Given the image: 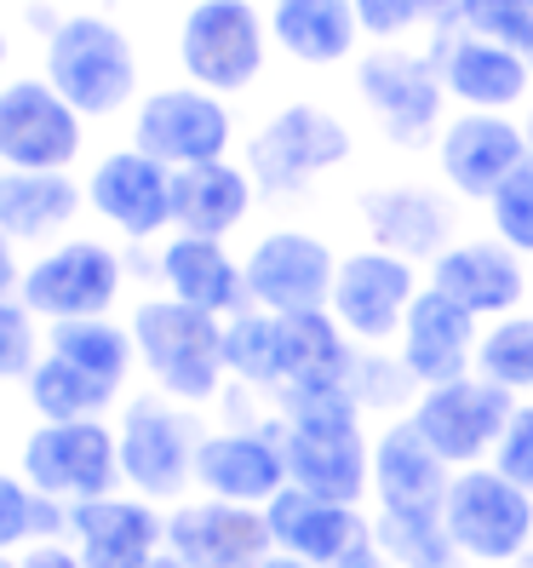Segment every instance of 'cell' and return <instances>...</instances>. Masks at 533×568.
<instances>
[{"label":"cell","mask_w":533,"mask_h":568,"mask_svg":"<svg viewBox=\"0 0 533 568\" xmlns=\"http://www.w3.org/2000/svg\"><path fill=\"white\" fill-rule=\"evenodd\" d=\"M281 419L276 437L287 454V483L339 499V506H361L373 494V443L361 430V408L350 385L327 390H276Z\"/></svg>","instance_id":"cell-1"},{"label":"cell","mask_w":533,"mask_h":568,"mask_svg":"<svg viewBox=\"0 0 533 568\" xmlns=\"http://www.w3.org/2000/svg\"><path fill=\"white\" fill-rule=\"evenodd\" d=\"M132 339H139V367L161 396H173L184 408H207L218 403V390L229 379L224 367V316H207L184 305V298L161 293L139 298L132 311Z\"/></svg>","instance_id":"cell-2"},{"label":"cell","mask_w":533,"mask_h":568,"mask_svg":"<svg viewBox=\"0 0 533 568\" xmlns=\"http://www.w3.org/2000/svg\"><path fill=\"white\" fill-rule=\"evenodd\" d=\"M41 75L70 98L86 121H110L139 104V47L104 12H70L47 29Z\"/></svg>","instance_id":"cell-3"},{"label":"cell","mask_w":533,"mask_h":568,"mask_svg":"<svg viewBox=\"0 0 533 568\" xmlns=\"http://www.w3.org/2000/svg\"><path fill=\"white\" fill-rule=\"evenodd\" d=\"M270 18L253 0H189L184 18H178V70L184 81L207 87L218 98H236L253 92L264 63H270Z\"/></svg>","instance_id":"cell-4"},{"label":"cell","mask_w":533,"mask_h":568,"mask_svg":"<svg viewBox=\"0 0 533 568\" xmlns=\"http://www.w3.org/2000/svg\"><path fill=\"white\" fill-rule=\"evenodd\" d=\"M356 98L396 150H424L448 126V87L437 75V58L402 47H368L356 58Z\"/></svg>","instance_id":"cell-5"},{"label":"cell","mask_w":533,"mask_h":568,"mask_svg":"<svg viewBox=\"0 0 533 568\" xmlns=\"http://www.w3.org/2000/svg\"><path fill=\"white\" fill-rule=\"evenodd\" d=\"M115 437H121V477L139 499H184V488H195V454H202V419L195 408L173 403V396H132L115 419Z\"/></svg>","instance_id":"cell-6"},{"label":"cell","mask_w":533,"mask_h":568,"mask_svg":"<svg viewBox=\"0 0 533 568\" xmlns=\"http://www.w3.org/2000/svg\"><path fill=\"white\" fill-rule=\"evenodd\" d=\"M350 150H356L350 126L327 104L293 98L276 115H264L258 132L247 139V173H253L258 195H305L321 173L345 166Z\"/></svg>","instance_id":"cell-7"},{"label":"cell","mask_w":533,"mask_h":568,"mask_svg":"<svg viewBox=\"0 0 533 568\" xmlns=\"http://www.w3.org/2000/svg\"><path fill=\"white\" fill-rule=\"evenodd\" d=\"M18 471L29 488H41L63 506H81V499H104L121 494V437L110 419H41L23 437Z\"/></svg>","instance_id":"cell-8"},{"label":"cell","mask_w":533,"mask_h":568,"mask_svg":"<svg viewBox=\"0 0 533 568\" xmlns=\"http://www.w3.org/2000/svg\"><path fill=\"white\" fill-rule=\"evenodd\" d=\"M442 523H448L464 562L511 568L533 546V494H522L505 471H493V465H464L448 483Z\"/></svg>","instance_id":"cell-9"},{"label":"cell","mask_w":533,"mask_h":568,"mask_svg":"<svg viewBox=\"0 0 533 568\" xmlns=\"http://www.w3.org/2000/svg\"><path fill=\"white\" fill-rule=\"evenodd\" d=\"M86 150V115L47 75L0 81V166L70 173Z\"/></svg>","instance_id":"cell-10"},{"label":"cell","mask_w":533,"mask_h":568,"mask_svg":"<svg viewBox=\"0 0 533 568\" xmlns=\"http://www.w3.org/2000/svg\"><path fill=\"white\" fill-rule=\"evenodd\" d=\"M132 144L144 155H155L161 166H202V161H224L236 144V115L229 98L178 81V87H155L139 98L132 110Z\"/></svg>","instance_id":"cell-11"},{"label":"cell","mask_w":533,"mask_h":568,"mask_svg":"<svg viewBox=\"0 0 533 568\" xmlns=\"http://www.w3.org/2000/svg\"><path fill=\"white\" fill-rule=\"evenodd\" d=\"M516 403L522 396H511L505 385H493L482 374H464V379H448V385H424L419 403L408 408V419H413L419 437L453 465V471H464V465H488L493 459Z\"/></svg>","instance_id":"cell-12"},{"label":"cell","mask_w":533,"mask_h":568,"mask_svg":"<svg viewBox=\"0 0 533 568\" xmlns=\"http://www.w3.org/2000/svg\"><path fill=\"white\" fill-rule=\"evenodd\" d=\"M419 264L385 247H356L339 258V276H332V298L327 311L339 316V327L361 351H385L390 339H402V322L419 298Z\"/></svg>","instance_id":"cell-13"},{"label":"cell","mask_w":533,"mask_h":568,"mask_svg":"<svg viewBox=\"0 0 533 568\" xmlns=\"http://www.w3.org/2000/svg\"><path fill=\"white\" fill-rule=\"evenodd\" d=\"M121 253L110 242L92 236H63L41 258L23 264V287L18 298L41 322H75V316H110L121 298Z\"/></svg>","instance_id":"cell-14"},{"label":"cell","mask_w":533,"mask_h":568,"mask_svg":"<svg viewBox=\"0 0 533 568\" xmlns=\"http://www.w3.org/2000/svg\"><path fill=\"white\" fill-rule=\"evenodd\" d=\"M242 271H247V293H253L258 311H276V316L327 311L332 276H339V253H332L316 230L281 224V230H264L247 247Z\"/></svg>","instance_id":"cell-15"},{"label":"cell","mask_w":533,"mask_h":568,"mask_svg":"<svg viewBox=\"0 0 533 568\" xmlns=\"http://www.w3.org/2000/svg\"><path fill=\"white\" fill-rule=\"evenodd\" d=\"M86 207L121 242H155L173 230V166H161L139 144L98 155L86 173Z\"/></svg>","instance_id":"cell-16"},{"label":"cell","mask_w":533,"mask_h":568,"mask_svg":"<svg viewBox=\"0 0 533 568\" xmlns=\"http://www.w3.org/2000/svg\"><path fill=\"white\" fill-rule=\"evenodd\" d=\"M430 58H437V75L459 110L505 115V110L533 104V58L499 47V41H482L459 23H442L437 41H430Z\"/></svg>","instance_id":"cell-17"},{"label":"cell","mask_w":533,"mask_h":568,"mask_svg":"<svg viewBox=\"0 0 533 568\" xmlns=\"http://www.w3.org/2000/svg\"><path fill=\"white\" fill-rule=\"evenodd\" d=\"M527 161L533 155H527V139H522V121H511V115L459 110V115H448L442 139H437V173L459 202L488 207L493 190Z\"/></svg>","instance_id":"cell-18"},{"label":"cell","mask_w":533,"mask_h":568,"mask_svg":"<svg viewBox=\"0 0 533 568\" xmlns=\"http://www.w3.org/2000/svg\"><path fill=\"white\" fill-rule=\"evenodd\" d=\"M166 551L189 568H258L276 551L264 506H229V499H184L166 511Z\"/></svg>","instance_id":"cell-19"},{"label":"cell","mask_w":533,"mask_h":568,"mask_svg":"<svg viewBox=\"0 0 533 568\" xmlns=\"http://www.w3.org/2000/svg\"><path fill=\"white\" fill-rule=\"evenodd\" d=\"M195 488L229 506H270L287 488V454L276 425H224L202 437L195 454Z\"/></svg>","instance_id":"cell-20"},{"label":"cell","mask_w":533,"mask_h":568,"mask_svg":"<svg viewBox=\"0 0 533 568\" xmlns=\"http://www.w3.org/2000/svg\"><path fill=\"white\" fill-rule=\"evenodd\" d=\"M361 230L368 247L402 253L413 264H437L459 236V213H453V190H430V184H379L361 195Z\"/></svg>","instance_id":"cell-21"},{"label":"cell","mask_w":533,"mask_h":568,"mask_svg":"<svg viewBox=\"0 0 533 568\" xmlns=\"http://www.w3.org/2000/svg\"><path fill=\"white\" fill-rule=\"evenodd\" d=\"M70 546L86 568H144L166 551V517L155 499L139 494H104L70 506Z\"/></svg>","instance_id":"cell-22"},{"label":"cell","mask_w":533,"mask_h":568,"mask_svg":"<svg viewBox=\"0 0 533 568\" xmlns=\"http://www.w3.org/2000/svg\"><path fill=\"white\" fill-rule=\"evenodd\" d=\"M430 287L448 293L453 305H464L476 322H499V316L522 311L527 271H522V253L505 247L499 236H459L430 264Z\"/></svg>","instance_id":"cell-23"},{"label":"cell","mask_w":533,"mask_h":568,"mask_svg":"<svg viewBox=\"0 0 533 568\" xmlns=\"http://www.w3.org/2000/svg\"><path fill=\"white\" fill-rule=\"evenodd\" d=\"M476 339H482L476 316L424 282V293L413 298V311H408V322H402L396 356L408 362V374H413L419 385H448V379L476 374Z\"/></svg>","instance_id":"cell-24"},{"label":"cell","mask_w":533,"mask_h":568,"mask_svg":"<svg viewBox=\"0 0 533 568\" xmlns=\"http://www.w3.org/2000/svg\"><path fill=\"white\" fill-rule=\"evenodd\" d=\"M270 534H276V551H293L316 568H339L361 540H373V523L361 517V506H339V499H321V494H305V488H281L270 506Z\"/></svg>","instance_id":"cell-25"},{"label":"cell","mask_w":533,"mask_h":568,"mask_svg":"<svg viewBox=\"0 0 533 568\" xmlns=\"http://www.w3.org/2000/svg\"><path fill=\"white\" fill-rule=\"evenodd\" d=\"M155 271H161V287L184 298V305L195 311H207V316H242L253 305V293H247V271H242V258L229 253L224 242L213 236H184V230H173V236L161 242L155 253Z\"/></svg>","instance_id":"cell-26"},{"label":"cell","mask_w":533,"mask_h":568,"mask_svg":"<svg viewBox=\"0 0 533 568\" xmlns=\"http://www.w3.org/2000/svg\"><path fill=\"white\" fill-rule=\"evenodd\" d=\"M453 465L430 448L413 419H396L373 437V499L379 511H442Z\"/></svg>","instance_id":"cell-27"},{"label":"cell","mask_w":533,"mask_h":568,"mask_svg":"<svg viewBox=\"0 0 533 568\" xmlns=\"http://www.w3.org/2000/svg\"><path fill=\"white\" fill-rule=\"evenodd\" d=\"M258 202V184L247 166L236 161H202V166H178L173 173V230L184 236H213L224 242L229 230H242Z\"/></svg>","instance_id":"cell-28"},{"label":"cell","mask_w":533,"mask_h":568,"mask_svg":"<svg viewBox=\"0 0 533 568\" xmlns=\"http://www.w3.org/2000/svg\"><path fill=\"white\" fill-rule=\"evenodd\" d=\"M264 18H270V41L305 70H339L368 41L356 23V0H270Z\"/></svg>","instance_id":"cell-29"},{"label":"cell","mask_w":533,"mask_h":568,"mask_svg":"<svg viewBox=\"0 0 533 568\" xmlns=\"http://www.w3.org/2000/svg\"><path fill=\"white\" fill-rule=\"evenodd\" d=\"M86 207V184L70 173H23V166H0V230L18 247L58 242Z\"/></svg>","instance_id":"cell-30"},{"label":"cell","mask_w":533,"mask_h":568,"mask_svg":"<svg viewBox=\"0 0 533 568\" xmlns=\"http://www.w3.org/2000/svg\"><path fill=\"white\" fill-rule=\"evenodd\" d=\"M361 345L339 327L332 311H293L281 316V390H327L350 385Z\"/></svg>","instance_id":"cell-31"},{"label":"cell","mask_w":533,"mask_h":568,"mask_svg":"<svg viewBox=\"0 0 533 568\" xmlns=\"http://www.w3.org/2000/svg\"><path fill=\"white\" fill-rule=\"evenodd\" d=\"M47 351L86 367L92 379L126 390L132 367H139V339L115 316H75V322H47Z\"/></svg>","instance_id":"cell-32"},{"label":"cell","mask_w":533,"mask_h":568,"mask_svg":"<svg viewBox=\"0 0 533 568\" xmlns=\"http://www.w3.org/2000/svg\"><path fill=\"white\" fill-rule=\"evenodd\" d=\"M23 396H29V408H35V419H104L115 408V385L104 379H92L86 367L75 362H63V356H41V367L23 379Z\"/></svg>","instance_id":"cell-33"},{"label":"cell","mask_w":533,"mask_h":568,"mask_svg":"<svg viewBox=\"0 0 533 568\" xmlns=\"http://www.w3.org/2000/svg\"><path fill=\"white\" fill-rule=\"evenodd\" d=\"M224 367L242 390H281V316L247 305L224 322Z\"/></svg>","instance_id":"cell-34"},{"label":"cell","mask_w":533,"mask_h":568,"mask_svg":"<svg viewBox=\"0 0 533 568\" xmlns=\"http://www.w3.org/2000/svg\"><path fill=\"white\" fill-rule=\"evenodd\" d=\"M373 540L396 568H459V546L442 523V511H379L373 517Z\"/></svg>","instance_id":"cell-35"},{"label":"cell","mask_w":533,"mask_h":568,"mask_svg":"<svg viewBox=\"0 0 533 568\" xmlns=\"http://www.w3.org/2000/svg\"><path fill=\"white\" fill-rule=\"evenodd\" d=\"M70 534V506L41 488H29L23 477L0 471V551L35 546V540H63Z\"/></svg>","instance_id":"cell-36"},{"label":"cell","mask_w":533,"mask_h":568,"mask_svg":"<svg viewBox=\"0 0 533 568\" xmlns=\"http://www.w3.org/2000/svg\"><path fill=\"white\" fill-rule=\"evenodd\" d=\"M476 374L505 385L511 396H533V311H511L482 327Z\"/></svg>","instance_id":"cell-37"},{"label":"cell","mask_w":533,"mask_h":568,"mask_svg":"<svg viewBox=\"0 0 533 568\" xmlns=\"http://www.w3.org/2000/svg\"><path fill=\"white\" fill-rule=\"evenodd\" d=\"M459 29H471L482 41H499L522 58H533V0H453Z\"/></svg>","instance_id":"cell-38"},{"label":"cell","mask_w":533,"mask_h":568,"mask_svg":"<svg viewBox=\"0 0 533 568\" xmlns=\"http://www.w3.org/2000/svg\"><path fill=\"white\" fill-rule=\"evenodd\" d=\"M47 356V333L41 316L23 305V298H0V385H23Z\"/></svg>","instance_id":"cell-39"},{"label":"cell","mask_w":533,"mask_h":568,"mask_svg":"<svg viewBox=\"0 0 533 568\" xmlns=\"http://www.w3.org/2000/svg\"><path fill=\"white\" fill-rule=\"evenodd\" d=\"M350 390H356L361 408H413L424 385L408 374L402 356L361 351V356H356V374H350Z\"/></svg>","instance_id":"cell-40"},{"label":"cell","mask_w":533,"mask_h":568,"mask_svg":"<svg viewBox=\"0 0 533 568\" xmlns=\"http://www.w3.org/2000/svg\"><path fill=\"white\" fill-rule=\"evenodd\" d=\"M488 224H493V236L505 242V247H516L522 258H533V161L516 166V173L493 190Z\"/></svg>","instance_id":"cell-41"},{"label":"cell","mask_w":533,"mask_h":568,"mask_svg":"<svg viewBox=\"0 0 533 568\" xmlns=\"http://www.w3.org/2000/svg\"><path fill=\"white\" fill-rule=\"evenodd\" d=\"M356 23L373 47H402L413 29H430L424 0H356Z\"/></svg>","instance_id":"cell-42"},{"label":"cell","mask_w":533,"mask_h":568,"mask_svg":"<svg viewBox=\"0 0 533 568\" xmlns=\"http://www.w3.org/2000/svg\"><path fill=\"white\" fill-rule=\"evenodd\" d=\"M488 465H493V471H505L522 494H533V403H516V414H511L505 437H499Z\"/></svg>","instance_id":"cell-43"},{"label":"cell","mask_w":533,"mask_h":568,"mask_svg":"<svg viewBox=\"0 0 533 568\" xmlns=\"http://www.w3.org/2000/svg\"><path fill=\"white\" fill-rule=\"evenodd\" d=\"M18 568H86L75 546H63V540H35V546H23L18 551Z\"/></svg>","instance_id":"cell-44"},{"label":"cell","mask_w":533,"mask_h":568,"mask_svg":"<svg viewBox=\"0 0 533 568\" xmlns=\"http://www.w3.org/2000/svg\"><path fill=\"white\" fill-rule=\"evenodd\" d=\"M23 287V264H18V242L0 230V298H12Z\"/></svg>","instance_id":"cell-45"},{"label":"cell","mask_w":533,"mask_h":568,"mask_svg":"<svg viewBox=\"0 0 533 568\" xmlns=\"http://www.w3.org/2000/svg\"><path fill=\"white\" fill-rule=\"evenodd\" d=\"M339 568H396V562L385 557V546H379V540H361V546H356Z\"/></svg>","instance_id":"cell-46"},{"label":"cell","mask_w":533,"mask_h":568,"mask_svg":"<svg viewBox=\"0 0 533 568\" xmlns=\"http://www.w3.org/2000/svg\"><path fill=\"white\" fill-rule=\"evenodd\" d=\"M258 568H316V562H305V557H293V551H270Z\"/></svg>","instance_id":"cell-47"},{"label":"cell","mask_w":533,"mask_h":568,"mask_svg":"<svg viewBox=\"0 0 533 568\" xmlns=\"http://www.w3.org/2000/svg\"><path fill=\"white\" fill-rule=\"evenodd\" d=\"M424 12H430V29H442L453 18V0H424Z\"/></svg>","instance_id":"cell-48"},{"label":"cell","mask_w":533,"mask_h":568,"mask_svg":"<svg viewBox=\"0 0 533 568\" xmlns=\"http://www.w3.org/2000/svg\"><path fill=\"white\" fill-rule=\"evenodd\" d=\"M144 568H189V562H184V557H173V551H161V557H150Z\"/></svg>","instance_id":"cell-49"},{"label":"cell","mask_w":533,"mask_h":568,"mask_svg":"<svg viewBox=\"0 0 533 568\" xmlns=\"http://www.w3.org/2000/svg\"><path fill=\"white\" fill-rule=\"evenodd\" d=\"M7 58H12V36H7V23H0V70H7Z\"/></svg>","instance_id":"cell-50"},{"label":"cell","mask_w":533,"mask_h":568,"mask_svg":"<svg viewBox=\"0 0 533 568\" xmlns=\"http://www.w3.org/2000/svg\"><path fill=\"white\" fill-rule=\"evenodd\" d=\"M522 139H527V155H533V104H527V115H522Z\"/></svg>","instance_id":"cell-51"},{"label":"cell","mask_w":533,"mask_h":568,"mask_svg":"<svg viewBox=\"0 0 533 568\" xmlns=\"http://www.w3.org/2000/svg\"><path fill=\"white\" fill-rule=\"evenodd\" d=\"M511 568H533V546H527V551H522V557H516Z\"/></svg>","instance_id":"cell-52"},{"label":"cell","mask_w":533,"mask_h":568,"mask_svg":"<svg viewBox=\"0 0 533 568\" xmlns=\"http://www.w3.org/2000/svg\"><path fill=\"white\" fill-rule=\"evenodd\" d=\"M0 568H18V557H12V551H0Z\"/></svg>","instance_id":"cell-53"}]
</instances>
